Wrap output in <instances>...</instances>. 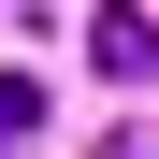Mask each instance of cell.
Returning <instances> with one entry per match:
<instances>
[{
  "label": "cell",
  "instance_id": "1",
  "mask_svg": "<svg viewBox=\"0 0 159 159\" xmlns=\"http://www.w3.org/2000/svg\"><path fill=\"white\" fill-rule=\"evenodd\" d=\"M87 58H101V72H159V15H130V0L87 15Z\"/></svg>",
  "mask_w": 159,
  "mask_h": 159
},
{
  "label": "cell",
  "instance_id": "3",
  "mask_svg": "<svg viewBox=\"0 0 159 159\" xmlns=\"http://www.w3.org/2000/svg\"><path fill=\"white\" fill-rule=\"evenodd\" d=\"M101 159H159V145H145V130H116V145H101Z\"/></svg>",
  "mask_w": 159,
  "mask_h": 159
},
{
  "label": "cell",
  "instance_id": "2",
  "mask_svg": "<svg viewBox=\"0 0 159 159\" xmlns=\"http://www.w3.org/2000/svg\"><path fill=\"white\" fill-rule=\"evenodd\" d=\"M29 130H43V87H29V72H0V159L29 145Z\"/></svg>",
  "mask_w": 159,
  "mask_h": 159
}]
</instances>
